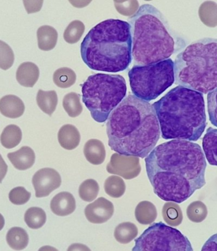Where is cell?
<instances>
[{
	"label": "cell",
	"instance_id": "7bdbcfd3",
	"mask_svg": "<svg viewBox=\"0 0 217 251\" xmlns=\"http://www.w3.org/2000/svg\"><path fill=\"white\" fill-rule=\"evenodd\" d=\"M39 251H58L57 249L54 248V247L46 246H43L40 249Z\"/></svg>",
	"mask_w": 217,
	"mask_h": 251
},
{
	"label": "cell",
	"instance_id": "ffe728a7",
	"mask_svg": "<svg viewBox=\"0 0 217 251\" xmlns=\"http://www.w3.org/2000/svg\"><path fill=\"white\" fill-rule=\"evenodd\" d=\"M37 39L39 49L43 51L52 50L57 45L58 32L51 25H43L37 31Z\"/></svg>",
	"mask_w": 217,
	"mask_h": 251
},
{
	"label": "cell",
	"instance_id": "b9f144b4",
	"mask_svg": "<svg viewBox=\"0 0 217 251\" xmlns=\"http://www.w3.org/2000/svg\"><path fill=\"white\" fill-rule=\"evenodd\" d=\"M67 251H92L88 246L83 244L75 243L67 248Z\"/></svg>",
	"mask_w": 217,
	"mask_h": 251
},
{
	"label": "cell",
	"instance_id": "5bb4252c",
	"mask_svg": "<svg viewBox=\"0 0 217 251\" xmlns=\"http://www.w3.org/2000/svg\"><path fill=\"white\" fill-rule=\"evenodd\" d=\"M25 105L19 97L14 95H5L0 99V112L6 118L16 119L23 115Z\"/></svg>",
	"mask_w": 217,
	"mask_h": 251
},
{
	"label": "cell",
	"instance_id": "74e56055",
	"mask_svg": "<svg viewBox=\"0 0 217 251\" xmlns=\"http://www.w3.org/2000/svg\"><path fill=\"white\" fill-rule=\"evenodd\" d=\"M207 101L210 122L217 127V88L208 94Z\"/></svg>",
	"mask_w": 217,
	"mask_h": 251
},
{
	"label": "cell",
	"instance_id": "f35d334b",
	"mask_svg": "<svg viewBox=\"0 0 217 251\" xmlns=\"http://www.w3.org/2000/svg\"><path fill=\"white\" fill-rule=\"evenodd\" d=\"M26 11L27 14H33L40 11L42 9L43 1H23Z\"/></svg>",
	"mask_w": 217,
	"mask_h": 251
},
{
	"label": "cell",
	"instance_id": "e575fe53",
	"mask_svg": "<svg viewBox=\"0 0 217 251\" xmlns=\"http://www.w3.org/2000/svg\"><path fill=\"white\" fill-rule=\"evenodd\" d=\"M15 55L12 48L0 40V69L8 70L14 64Z\"/></svg>",
	"mask_w": 217,
	"mask_h": 251
},
{
	"label": "cell",
	"instance_id": "83f0119b",
	"mask_svg": "<svg viewBox=\"0 0 217 251\" xmlns=\"http://www.w3.org/2000/svg\"><path fill=\"white\" fill-rule=\"evenodd\" d=\"M25 220L30 228L36 230L42 228L47 222L46 213L40 207H30L26 212Z\"/></svg>",
	"mask_w": 217,
	"mask_h": 251
},
{
	"label": "cell",
	"instance_id": "8d00e7d4",
	"mask_svg": "<svg viewBox=\"0 0 217 251\" xmlns=\"http://www.w3.org/2000/svg\"><path fill=\"white\" fill-rule=\"evenodd\" d=\"M114 5L119 14L125 16H132L139 9L137 1H114Z\"/></svg>",
	"mask_w": 217,
	"mask_h": 251
},
{
	"label": "cell",
	"instance_id": "7a4b0ae2",
	"mask_svg": "<svg viewBox=\"0 0 217 251\" xmlns=\"http://www.w3.org/2000/svg\"><path fill=\"white\" fill-rule=\"evenodd\" d=\"M106 126L108 146L120 154L146 157L160 138L153 105L133 95L126 97L110 113Z\"/></svg>",
	"mask_w": 217,
	"mask_h": 251
},
{
	"label": "cell",
	"instance_id": "7c38bea8",
	"mask_svg": "<svg viewBox=\"0 0 217 251\" xmlns=\"http://www.w3.org/2000/svg\"><path fill=\"white\" fill-rule=\"evenodd\" d=\"M114 207L110 201L100 198L86 205L84 215L89 222L93 224H103L107 222L114 215Z\"/></svg>",
	"mask_w": 217,
	"mask_h": 251
},
{
	"label": "cell",
	"instance_id": "8992f818",
	"mask_svg": "<svg viewBox=\"0 0 217 251\" xmlns=\"http://www.w3.org/2000/svg\"><path fill=\"white\" fill-rule=\"evenodd\" d=\"M175 83L207 94L217 88V39L190 43L176 57Z\"/></svg>",
	"mask_w": 217,
	"mask_h": 251
},
{
	"label": "cell",
	"instance_id": "ac0fdd59",
	"mask_svg": "<svg viewBox=\"0 0 217 251\" xmlns=\"http://www.w3.org/2000/svg\"><path fill=\"white\" fill-rule=\"evenodd\" d=\"M84 157L93 165H100L106 159L105 146L101 140L90 139L86 142L83 149Z\"/></svg>",
	"mask_w": 217,
	"mask_h": 251
},
{
	"label": "cell",
	"instance_id": "f546056e",
	"mask_svg": "<svg viewBox=\"0 0 217 251\" xmlns=\"http://www.w3.org/2000/svg\"><path fill=\"white\" fill-rule=\"evenodd\" d=\"M53 80L55 85L60 88H67L72 86L77 81L75 71L68 68H61L55 71Z\"/></svg>",
	"mask_w": 217,
	"mask_h": 251
},
{
	"label": "cell",
	"instance_id": "60d3db41",
	"mask_svg": "<svg viewBox=\"0 0 217 251\" xmlns=\"http://www.w3.org/2000/svg\"><path fill=\"white\" fill-rule=\"evenodd\" d=\"M8 172V166L1 155L0 154V183H1L3 179L5 178L6 173Z\"/></svg>",
	"mask_w": 217,
	"mask_h": 251
},
{
	"label": "cell",
	"instance_id": "30bf717a",
	"mask_svg": "<svg viewBox=\"0 0 217 251\" xmlns=\"http://www.w3.org/2000/svg\"><path fill=\"white\" fill-rule=\"evenodd\" d=\"M108 173L118 175L125 179H132L140 175L142 168L139 157L114 153L106 166Z\"/></svg>",
	"mask_w": 217,
	"mask_h": 251
},
{
	"label": "cell",
	"instance_id": "ba28073f",
	"mask_svg": "<svg viewBox=\"0 0 217 251\" xmlns=\"http://www.w3.org/2000/svg\"><path fill=\"white\" fill-rule=\"evenodd\" d=\"M129 77L134 96L150 101L174 83V62L168 58L148 66H134L129 71Z\"/></svg>",
	"mask_w": 217,
	"mask_h": 251
},
{
	"label": "cell",
	"instance_id": "4fadbf2b",
	"mask_svg": "<svg viewBox=\"0 0 217 251\" xmlns=\"http://www.w3.org/2000/svg\"><path fill=\"white\" fill-rule=\"evenodd\" d=\"M77 207L75 198L68 192H60L52 199L51 209L58 216H67L75 212Z\"/></svg>",
	"mask_w": 217,
	"mask_h": 251
},
{
	"label": "cell",
	"instance_id": "1f68e13d",
	"mask_svg": "<svg viewBox=\"0 0 217 251\" xmlns=\"http://www.w3.org/2000/svg\"><path fill=\"white\" fill-rule=\"evenodd\" d=\"M99 185L93 179H88L80 185L78 192L80 198L85 202H92L99 193Z\"/></svg>",
	"mask_w": 217,
	"mask_h": 251
},
{
	"label": "cell",
	"instance_id": "2e32d148",
	"mask_svg": "<svg viewBox=\"0 0 217 251\" xmlns=\"http://www.w3.org/2000/svg\"><path fill=\"white\" fill-rule=\"evenodd\" d=\"M40 77V70L34 63L24 62L19 66L16 72V79L21 85L32 88Z\"/></svg>",
	"mask_w": 217,
	"mask_h": 251
},
{
	"label": "cell",
	"instance_id": "9c48e42d",
	"mask_svg": "<svg viewBox=\"0 0 217 251\" xmlns=\"http://www.w3.org/2000/svg\"><path fill=\"white\" fill-rule=\"evenodd\" d=\"M132 251H194L188 237L163 223H156L135 241Z\"/></svg>",
	"mask_w": 217,
	"mask_h": 251
},
{
	"label": "cell",
	"instance_id": "603a6c76",
	"mask_svg": "<svg viewBox=\"0 0 217 251\" xmlns=\"http://www.w3.org/2000/svg\"><path fill=\"white\" fill-rule=\"evenodd\" d=\"M23 138V133L18 126L10 125L2 132L0 142L5 148L11 149L18 146Z\"/></svg>",
	"mask_w": 217,
	"mask_h": 251
},
{
	"label": "cell",
	"instance_id": "4316f807",
	"mask_svg": "<svg viewBox=\"0 0 217 251\" xmlns=\"http://www.w3.org/2000/svg\"><path fill=\"white\" fill-rule=\"evenodd\" d=\"M162 215L164 222L171 226H179L183 220L181 207L175 202H166L163 207Z\"/></svg>",
	"mask_w": 217,
	"mask_h": 251
},
{
	"label": "cell",
	"instance_id": "5b68a950",
	"mask_svg": "<svg viewBox=\"0 0 217 251\" xmlns=\"http://www.w3.org/2000/svg\"><path fill=\"white\" fill-rule=\"evenodd\" d=\"M132 39L127 22L108 19L95 25L81 45L84 64L92 70L119 73L132 61Z\"/></svg>",
	"mask_w": 217,
	"mask_h": 251
},
{
	"label": "cell",
	"instance_id": "52a82bcc",
	"mask_svg": "<svg viewBox=\"0 0 217 251\" xmlns=\"http://www.w3.org/2000/svg\"><path fill=\"white\" fill-rule=\"evenodd\" d=\"M127 89L122 75L95 74L83 83L82 100L93 120L104 123L125 99Z\"/></svg>",
	"mask_w": 217,
	"mask_h": 251
},
{
	"label": "cell",
	"instance_id": "d6986e66",
	"mask_svg": "<svg viewBox=\"0 0 217 251\" xmlns=\"http://www.w3.org/2000/svg\"><path fill=\"white\" fill-rule=\"evenodd\" d=\"M202 144L208 163L217 166V129L210 127L204 136Z\"/></svg>",
	"mask_w": 217,
	"mask_h": 251
},
{
	"label": "cell",
	"instance_id": "484cf974",
	"mask_svg": "<svg viewBox=\"0 0 217 251\" xmlns=\"http://www.w3.org/2000/svg\"><path fill=\"white\" fill-rule=\"evenodd\" d=\"M6 241L14 250H22L27 246L29 236L25 229L21 227H13L6 234Z\"/></svg>",
	"mask_w": 217,
	"mask_h": 251
},
{
	"label": "cell",
	"instance_id": "cb8c5ba5",
	"mask_svg": "<svg viewBox=\"0 0 217 251\" xmlns=\"http://www.w3.org/2000/svg\"><path fill=\"white\" fill-rule=\"evenodd\" d=\"M137 226L130 222H123L115 228L114 236L119 243L127 244L136 239L138 235Z\"/></svg>",
	"mask_w": 217,
	"mask_h": 251
},
{
	"label": "cell",
	"instance_id": "d590c367",
	"mask_svg": "<svg viewBox=\"0 0 217 251\" xmlns=\"http://www.w3.org/2000/svg\"><path fill=\"white\" fill-rule=\"evenodd\" d=\"M31 196V192L27 191L23 187L13 188L9 193L10 202L17 205L25 204L29 201Z\"/></svg>",
	"mask_w": 217,
	"mask_h": 251
},
{
	"label": "cell",
	"instance_id": "4dcf8cb0",
	"mask_svg": "<svg viewBox=\"0 0 217 251\" xmlns=\"http://www.w3.org/2000/svg\"><path fill=\"white\" fill-rule=\"evenodd\" d=\"M104 190L108 196L119 198L124 195L126 185L124 180L118 176H110L106 179Z\"/></svg>",
	"mask_w": 217,
	"mask_h": 251
},
{
	"label": "cell",
	"instance_id": "d6a6232c",
	"mask_svg": "<svg viewBox=\"0 0 217 251\" xmlns=\"http://www.w3.org/2000/svg\"><path fill=\"white\" fill-rule=\"evenodd\" d=\"M84 31H85V26L81 21H73L65 29L64 40L69 44H75L81 40Z\"/></svg>",
	"mask_w": 217,
	"mask_h": 251
},
{
	"label": "cell",
	"instance_id": "f1b7e54d",
	"mask_svg": "<svg viewBox=\"0 0 217 251\" xmlns=\"http://www.w3.org/2000/svg\"><path fill=\"white\" fill-rule=\"evenodd\" d=\"M81 96L75 92H71L65 95L62 101L63 107L71 118H77L83 112Z\"/></svg>",
	"mask_w": 217,
	"mask_h": 251
},
{
	"label": "cell",
	"instance_id": "44dd1931",
	"mask_svg": "<svg viewBox=\"0 0 217 251\" xmlns=\"http://www.w3.org/2000/svg\"><path fill=\"white\" fill-rule=\"evenodd\" d=\"M135 216L140 224L150 225L155 222L157 218V209L155 205L149 201H142L136 205Z\"/></svg>",
	"mask_w": 217,
	"mask_h": 251
},
{
	"label": "cell",
	"instance_id": "277c9868",
	"mask_svg": "<svg viewBox=\"0 0 217 251\" xmlns=\"http://www.w3.org/2000/svg\"><path fill=\"white\" fill-rule=\"evenodd\" d=\"M153 105L163 139L197 141L205 131L207 116L201 93L178 86Z\"/></svg>",
	"mask_w": 217,
	"mask_h": 251
},
{
	"label": "cell",
	"instance_id": "ab89813d",
	"mask_svg": "<svg viewBox=\"0 0 217 251\" xmlns=\"http://www.w3.org/2000/svg\"><path fill=\"white\" fill-rule=\"evenodd\" d=\"M201 251H217V233L208 239L202 248Z\"/></svg>",
	"mask_w": 217,
	"mask_h": 251
},
{
	"label": "cell",
	"instance_id": "6da1fadb",
	"mask_svg": "<svg viewBox=\"0 0 217 251\" xmlns=\"http://www.w3.org/2000/svg\"><path fill=\"white\" fill-rule=\"evenodd\" d=\"M145 161L154 192L166 202L181 204L205 185L207 161L196 143L182 140L163 143Z\"/></svg>",
	"mask_w": 217,
	"mask_h": 251
},
{
	"label": "cell",
	"instance_id": "8fae6325",
	"mask_svg": "<svg viewBox=\"0 0 217 251\" xmlns=\"http://www.w3.org/2000/svg\"><path fill=\"white\" fill-rule=\"evenodd\" d=\"M32 183L36 198H45L60 187L62 178L59 173L54 169L43 168L34 175Z\"/></svg>",
	"mask_w": 217,
	"mask_h": 251
},
{
	"label": "cell",
	"instance_id": "d4e9b609",
	"mask_svg": "<svg viewBox=\"0 0 217 251\" xmlns=\"http://www.w3.org/2000/svg\"><path fill=\"white\" fill-rule=\"evenodd\" d=\"M198 14L204 25L209 27L217 26V4L216 2H204L199 8Z\"/></svg>",
	"mask_w": 217,
	"mask_h": 251
},
{
	"label": "cell",
	"instance_id": "3957f363",
	"mask_svg": "<svg viewBox=\"0 0 217 251\" xmlns=\"http://www.w3.org/2000/svg\"><path fill=\"white\" fill-rule=\"evenodd\" d=\"M129 23L134 66L168 59L186 46L185 40L171 29L162 13L149 4L141 6Z\"/></svg>",
	"mask_w": 217,
	"mask_h": 251
},
{
	"label": "cell",
	"instance_id": "7402d4cb",
	"mask_svg": "<svg viewBox=\"0 0 217 251\" xmlns=\"http://www.w3.org/2000/svg\"><path fill=\"white\" fill-rule=\"evenodd\" d=\"M36 102L40 109L45 114L51 116L55 112L58 103V97L55 91H38Z\"/></svg>",
	"mask_w": 217,
	"mask_h": 251
},
{
	"label": "cell",
	"instance_id": "9a60e30c",
	"mask_svg": "<svg viewBox=\"0 0 217 251\" xmlns=\"http://www.w3.org/2000/svg\"><path fill=\"white\" fill-rule=\"evenodd\" d=\"M7 156L14 168L20 171L31 168L36 159L34 151L27 146H24L16 152L8 153Z\"/></svg>",
	"mask_w": 217,
	"mask_h": 251
},
{
	"label": "cell",
	"instance_id": "836d02e7",
	"mask_svg": "<svg viewBox=\"0 0 217 251\" xmlns=\"http://www.w3.org/2000/svg\"><path fill=\"white\" fill-rule=\"evenodd\" d=\"M207 215V207L201 201H194L187 208V216L192 222L201 223L206 219Z\"/></svg>",
	"mask_w": 217,
	"mask_h": 251
},
{
	"label": "cell",
	"instance_id": "e0dca14e",
	"mask_svg": "<svg viewBox=\"0 0 217 251\" xmlns=\"http://www.w3.org/2000/svg\"><path fill=\"white\" fill-rule=\"evenodd\" d=\"M58 141L63 149L72 151L77 148L81 141V135L77 127L72 125L62 126L58 132Z\"/></svg>",
	"mask_w": 217,
	"mask_h": 251
},
{
	"label": "cell",
	"instance_id": "ee69618b",
	"mask_svg": "<svg viewBox=\"0 0 217 251\" xmlns=\"http://www.w3.org/2000/svg\"><path fill=\"white\" fill-rule=\"evenodd\" d=\"M5 218H4L3 215L0 213V231L3 228L4 226H5Z\"/></svg>",
	"mask_w": 217,
	"mask_h": 251
}]
</instances>
